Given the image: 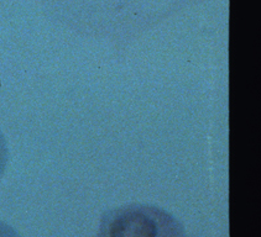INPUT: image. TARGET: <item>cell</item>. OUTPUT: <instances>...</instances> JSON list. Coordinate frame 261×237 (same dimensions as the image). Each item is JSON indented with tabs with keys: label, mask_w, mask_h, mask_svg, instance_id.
<instances>
[{
	"label": "cell",
	"mask_w": 261,
	"mask_h": 237,
	"mask_svg": "<svg viewBox=\"0 0 261 237\" xmlns=\"http://www.w3.org/2000/svg\"><path fill=\"white\" fill-rule=\"evenodd\" d=\"M0 237H20L13 227L0 221Z\"/></svg>",
	"instance_id": "obj_3"
},
{
	"label": "cell",
	"mask_w": 261,
	"mask_h": 237,
	"mask_svg": "<svg viewBox=\"0 0 261 237\" xmlns=\"http://www.w3.org/2000/svg\"><path fill=\"white\" fill-rule=\"evenodd\" d=\"M8 160H9V150H8L7 138H5V136L3 135V132L0 131V178L3 177L5 169H7Z\"/></svg>",
	"instance_id": "obj_2"
},
{
	"label": "cell",
	"mask_w": 261,
	"mask_h": 237,
	"mask_svg": "<svg viewBox=\"0 0 261 237\" xmlns=\"http://www.w3.org/2000/svg\"><path fill=\"white\" fill-rule=\"evenodd\" d=\"M95 237H187L173 215L155 205L127 204L103 215Z\"/></svg>",
	"instance_id": "obj_1"
}]
</instances>
